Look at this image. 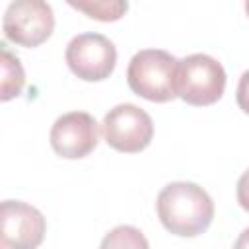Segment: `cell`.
I'll use <instances>...</instances> for the list:
<instances>
[{"label":"cell","mask_w":249,"mask_h":249,"mask_svg":"<svg viewBox=\"0 0 249 249\" xmlns=\"http://www.w3.org/2000/svg\"><path fill=\"white\" fill-rule=\"evenodd\" d=\"M0 68H2V91H0V99L2 101H10L14 97H18L23 89L25 84V74L21 68V62L16 54H12L6 45H0Z\"/></svg>","instance_id":"9"},{"label":"cell","mask_w":249,"mask_h":249,"mask_svg":"<svg viewBox=\"0 0 249 249\" xmlns=\"http://www.w3.org/2000/svg\"><path fill=\"white\" fill-rule=\"evenodd\" d=\"M74 10L84 12L88 18L97 19V21H117L124 16V12L128 10L126 2L121 0H89V2H68Z\"/></svg>","instance_id":"10"},{"label":"cell","mask_w":249,"mask_h":249,"mask_svg":"<svg viewBox=\"0 0 249 249\" xmlns=\"http://www.w3.org/2000/svg\"><path fill=\"white\" fill-rule=\"evenodd\" d=\"M226 80L224 66L210 54L195 53L179 60L177 93L189 105H214L224 95Z\"/></svg>","instance_id":"3"},{"label":"cell","mask_w":249,"mask_h":249,"mask_svg":"<svg viewBox=\"0 0 249 249\" xmlns=\"http://www.w3.org/2000/svg\"><path fill=\"white\" fill-rule=\"evenodd\" d=\"M231 249H249V228H245L239 233V237L235 239V243H233Z\"/></svg>","instance_id":"14"},{"label":"cell","mask_w":249,"mask_h":249,"mask_svg":"<svg viewBox=\"0 0 249 249\" xmlns=\"http://www.w3.org/2000/svg\"><path fill=\"white\" fill-rule=\"evenodd\" d=\"M99 249H150L146 235L134 226H117L101 239Z\"/></svg>","instance_id":"11"},{"label":"cell","mask_w":249,"mask_h":249,"mask_svg":"<svg viewBox=\"0 0 249 249\" xmlns=\"http://www.w3.org/2000/svg\"><path fill=\"white\" fill-rule=\"evenodd\" d=\"M161 226L179 237H196L204 233L214 220V202L210 195L191 181L167 183L156 200Z\"/></svg>","instance_id":"1"},{"label":"cell","mask_w":249,"mask_h":249,"mask_svg":"<svg viewBox=\"0 0 249 249\" xmlns=\"http://www.w3.org/2000/svg\"><path fill=\"white\" fill-rule=\"evenodd\" d=\"M245 12H247V16H249V0L245 2Z\"/></svg>","instance_id":"15"},{"label":"cell","mask_w":249,"mask_h":249,"mask_svg":"<svg viewBox=\"0 0 249 249\" xmlns=\"http://www.w3.org/2000/svg\"><path fill=\"white\" fill-rule=\"evenodd\" d=\"M101 132L107 142L117 152L138 154L146 150L154 138L152 117L132 103H121L109 109L103 117Z\"/></svg>","instance_id":"4"},{"label":"cell","mask_w":249,"mask_h":249,"mask_svg":"<svg viewBox=\"0 0 249 249\" xmlns=\"http://www.w3.org/2000/svg\"><path fill=\"white\" fill-rule=\"evenodd\" d=\"M179 60L163 49L138 51L126 68V82L132 93L152 103H167L177 93Z\"/></svg>","instance_id":"2"},{"label":"cell","mask_w":249,"mask_h":249,"mask_svg":"<svg viewBox=\"0 0 249 249\" xmlns=\"http://www.w3.org/2000/svg\"><path fill=\"white\" fill-rule=\"evenodd\" d=\"M66 64L84 82L107 80L117 64V49L101 33H80L70 39L64 51Z\"/></svg>","instance_id":"6"},{"label":"cell","mask_w":249,"mask_h":249,"mask_svg":"<svg viewBox=\"0 0 249 249\" xmlns=\"http://www.w3.org/2000/svg\"><path fill=\"white\" fill-rule=\"evenodd\" d=\"M49 140L56 156L66 160H82L97 148L99 124L86 111H70L54 121Z\"/></svg>","instance_id":"7"},{"label":"cell","mask_w":249,"mask_h":249,"mask_svg":"<svg viewBox=\"0 0 249 249\" xmlns=\"http://www.w3.org/2000/svg\"><path fill=\"white\" fill-rule=\"evenodd\" d=\"M235 196H237L239 206H241L245 212H249V169H245L243 175L239 177L237 189H235Z\"/></svg>","instance_id":"13"},{"label":"cell","mask_w":249,"mask_h":249,"mask_svg":"<svg viewBox=\"0 0 249 249\" xmlns=\"http://www.w3.org/2000/svg\"><path fill=\"white\" fill-rule=\"evenodd\" d=\"M47 231L45 216L23 200H4L0 206V233L6 249H37Z\"/></svg>","instance_id":"8"},{"label":"cell","mask_w":249,"mask_h":249,"mask_svg":"<svg viewBox=\"0 0 249 249\" xmlns=\"http://www.w3.org/2000/svg\"><path fill=\"white\" fill-rule=\"evenodd\" d=\"M2 29L6 39L19 47H25V49L39 47L54 31L53 8L41 0L10 2L4 12Z\"/></svg>","instance_id":"5"},{"label":"cell","mask_w":249,"mask_h":249,"mask_svg":"<svg viewBox=\"0 0 249 249\" xmlns=\"http://www.w3.org/2000/svg\"><path fill=\"white\" fill-rule=\"evenodd\" d=\"M235 99H237V105L239 109L249 115V70H245L239 78V84H237V91H235Z\"/></svg>","instance_id":"12"}]
</instances>
